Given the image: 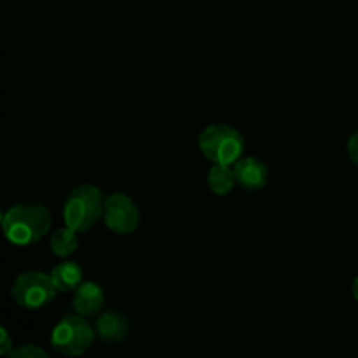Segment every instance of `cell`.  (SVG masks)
<instances>
[{"instance_id":"cell-15","label":"cell","mask_w":358,"mask_h":358,"mask_svg":"<svg viewBox=\"0 0 358 358\" xmlns=\"http://www.w3.org/2000/svg\"><path fill=\"white\" fill-rule=\"evenodd\" d=\"M346 150H348L350 159L358 166V131L353 133L348 138V143H346Z\"/></svg>"},{"instance_id":"cell-6","label":"cell","mask_w":358,"mask_h":358,"mask_svg":"<svg viewBox=\"0 0 358 358\" xmlns=\"http://www.w3.org/2000/svg\"><path fill=\"white\" fill-rule=\"evenodd\" d=\"M103 220L112 233L131 234L140 224V212L129 196L114 192L105 199Z\"/></svg>"},{"instance_id":"cell-10","label":"cell","mask_w":358,"mask_h":358,"mask_svg":"<svg viewBox=\"0 0 358 358\" xmlns=\"http://www.w3.org/2000/svg\"><path fill=\"white\" fill-rule=\"evenodd\" d=\"M51 278L59 292H73L83 283V268L73 261H63L51 269Z\"/></svg>"},{"instance_id":"cell-4","label":"cell","mask_w":358,"mask_h":358,"mask_svg":"<svg viewBox=\"0 0 358 358\" xmlns=\"http://www.w3.org/2000/svg\"><path fill=\"white\" fill-rule=\"evenodd\" d=\"M96 331L84 320L83 315H69L56 324L51 332V346L66 357H79L91 348Z\"/></svg>"},{"instance_id":"cell-16","label":"cell","mask_w":358,"mask_h":358,"mask_svg":"<svg viewBox=\"0 0 358 358\" xmlns=\"http://www.w3.org/2000/svg\"><path fill=\"white\" fill-rule=\"evenodd\" d=\"M352 292H353V297H355V301H357V303H358V276H357L355 280H353Z\"/></svg>"},{"instance_id":"cell-3","label":"cell","mask_w":358,"mask_h":358,"mask_svg":"<svg viewBox=\"0 0 358 358\" xmlns=\"http://www.w3.org/2000/svg\"><path fill=\"white\" fill-rule=\"evenodd\" d=\"M199 150L212 164L233 166L241 157L245 140L238 129L227 124H212L205 128L198 140Z\"/></svg>"},{"instance_id":"cell-12","label":"cell","mask_w":358,"mask_h":358,"mask_svg":"<svg viewBox=\"0 0 358 358\" xmlns=\"http://www.w3.org/2000/svg\"><path fill=\"white\" fill-rule=\"evenodd\" d=\"M77 247H79V236H77V231H73L72 227H59L52 233L51 252L56 257H70L77 250Z\"/></svg>"},{"instance_id":"cell-7","label":"cell","mask_w":358,"mask_h":358,"mask_svg":"<svg viewBox=\"0 0 358 358\" xmlns=\"http://www.w3.org/2000/svg\"><path fill=\"white\" fill-rule=\"evenodd\" d=\"M233 170L238 185L245 191H261L268 184V166L257 157H240L233 164Z\"/></svg>"},{"instance_id":"cell-1","label":"cell","mask_w":358,"mask_h":358,"mask_svg":"<svg viewBox=\"0 0 358 358\" xmlns=\"http://www.w3.org/2000/svg\"><path fill=\"white\" fill-rule=\"evenodd\" d=\"M51 227V213L41 203H20L3 213L2 229L7 240L17 247L37 243Z\"/></svg>"},{"instance_id":"cell-5","label":"cell","mask_w":358,"mask_h":358,"mask_svg":"<svg viewBox=\"0 0 358 358\" xmlns=\"http://www.w3.org/2000/svg\"><path fill=\"white\" fill-rule=\"evenodd\" d=\"M56 289L51 275L42 271H24L16 276L10 289V296L17 306L24 310H38L55 299Z\"/></svg>"},{"instance_id":"cell-13","label":"cell","mask_w":358,"mask_h":358,"mask_svg":"<svg viewBox=\"0 0 358 358\" xmlns=\"http://www.w3.org/2000/svg\"><path fill=\"white\" fill-rule=\"evenodd\" d=\"M10 358H49V353L38 348L37 345H21L13 350Z\"/></svg>"},{"instance_id":"cell-2","label":"cell","mask_w":358,"mask_h":358,"mask_svg":"<svg viewBox=\"0 0 358 358\" xmlns=\"http://www.w3.org/2000/svg\"><path fill=\"white\" fill-rule=\"evenodd\" d=\"M103 192L96 185H77L66 196L63 205V220L65 226L72 227L77 233H86L103 215Z\"/></svg>"},{"instance_id":"cell-9","label":"cell","mask_w":358,"mask_h":358,"mask_svg":"<svg viewBox=\"0 0 358 358\" xmlns=\"http://www.w3.org/2000/svg\"><path fill=\"white\" fill-rule=\"evenodd\" d=\"M105 303L103 290L94 282H83L73 290V310L83 317H93L101 310Z\"/></svg>"},{"instance_id":"cell-11","label":"cell","mask_w":358,"mask_h":358,"mask_svg":"<svg viewBox=\"0 0 358 358\" xmlns=\"http://www.w3.org/2000/svg\"><path fill=\"white\" fill-rule=\"evenodd\" d=\"M206 182L213 194L226 196L229 194L238 184L236 177H234V170L229 164H212L208 175H206Z\"/></svg>"},{"instance_id":"cell-8","label":"cell","mask_w":358,"mask_h":358,"mask_svg":"<svg viewBox=\"0 0 358 358\" xmlns=\"http://www.w3.org/2000/svg\"><path fill=\"white\" fill-rule=\"evenodd\" d=\"M94 331H96L100 341L107 343V345H115V343H121L128 336L129 322L119 311H107V313L98 317Z\"/></svg>"},{"instance_id":"cell-14","label":"cell","mask_w":358,"mask_h":358,"mask_svg":"<svg viewBox=\"0 0 358 358\" xmlns=\"http://www.w3.org/2000/svg\"><path fill=\"white\" fill-rule=\"evenodd\" d=\"M14 346L13 341H10V336L7 332V329H0V355H7L9 357L13 353Z\"/></svg>"}]
</instances>
